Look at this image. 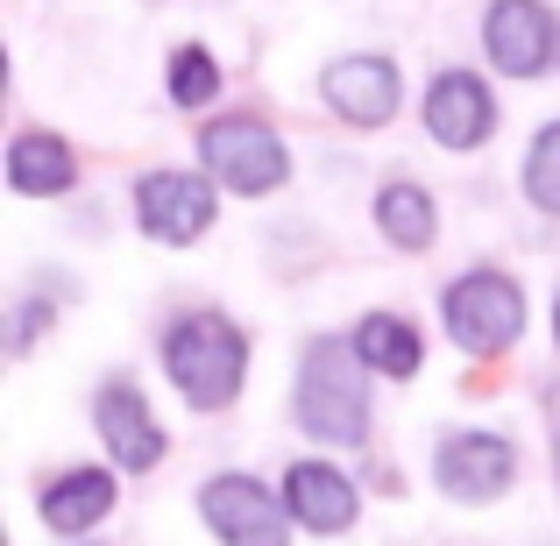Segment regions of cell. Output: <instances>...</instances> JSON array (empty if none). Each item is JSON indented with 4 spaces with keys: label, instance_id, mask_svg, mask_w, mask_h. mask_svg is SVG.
Returning a JSON list of instances; mask_svg holds the SVG:
<instances>
[{
    "label": "cell",
    "instance_id": "cell-1",
    "mask_svg": "<svg viewBox=\"0 0 560 546\" xmlns=\"http://www.w3.org/2000/svg\"><path fill=\"white\" fill-rule=\"evenodd\" d=\"M291 419L305 440L355 454L370 440V369H362L348 334H313L291 376Z\"/></svg>",
    "mask_w": 560,
    "mask_h": 546
},
{
    "label": "cell",
    "instance_id": "cell-2",
    "mask_svg": "<svg viewBox=\"0 0 560 546\" xmlns=\"http://www.w3.org/2000/svg\"><path fill=\"white\" fill-rule=\"evenodd\" d=\"M156 356H164L171 391H178L191 411H228L248 383V334L234 327L228 313H213V305H191V313L171 320Z\"/></svg>",
    "mask_w": 560,
    "mask_h": 546
},
{
    "label": "cell",
    "instance_id": "cell-3",
    "mask_svg": "<svg viewBox=\"0 0 560 546\" xmlns=\"http://www.w3.org/2000/svg\"><path fill=\"white\" fill-rule=\"evenodd\" d=\"M440 327H447V341L462 348V356L476 362H497L518 348L525 334V284L511 270H462L447 277V291H440Z\"/></svg>",
    "mask_w": 560,
    "mask_h": 546
},
{
    "label": "cell",
    "instance_id": "cell-4",
    "mask_svg": "<svg viewBox=\"0 0 560 546\" xmlns=\"http://www.w3.org/2000/svg\"><path fill=\"white\" fill-rule=\"evenodd\" d=\"M199 171L234 199H262L291 178V150L262 114H213L199 128Z\"/></svg>",
    "mask_w": 560,
    "mask_h": 546
},
{
    "label": "cell",
    "instance_id": "cell-5",
    "mask_svg": "<svg viewBox=\"0 0 560 546\" xmlns=\"http://www.w3.org/2000/svg\"><path fill=\"white\" fill-rule=\"evenodd\" d=\"M199 525L220 546H291V511L270 483L242 476V468H220V476L199 483Z\"/></svg>",
    "mask_w": 560,
    "mask_h": 546
},
{
    "label": "cell",
    "instance_id": "cell-6",
    "mask_svg": "<svg viewBox=\"0 0 560 546\" xmlns=\"http://www.w3.org/2000/svg\"><path fill=\"white\" fill-rule=\"evenodd\" d=\"M482 57L518 85L547 79L560 65V14L547 0H490V14H482Z\"/></svg>",
    "mask_w": 560,
    "mask_h": 546
},
{
    "label": "cell",
    "instance_id": "cell-7",
    "mask_svg": "<svg viewBox=\"0 0 560 546\" xmlns=\"http://www.w3.org/2000/svg\"><path fill=\"white\" fill-rule=\"evenodd\" d=\"M213 213H220V185L199 178V171H142L136 178V228L164 248L206 242Z\"/></svg>",
    "mask_w": 560,
    "mask_h": 546
},
{
    "label": "cell",
    "instance_id": "cell-8",
    "mask_svg": "<svg viewBox=\"0 0 560 546\" xmlns=\"http://www.w3.org/2000/svg\"><path fill=\"white\" fill-rule=\"evenodd\" d=\"M511 483H518V448L504 433L468 426V433H447L433 448V490L454 504H497Z\"/></svg>",
    "mask_w": 560,
    "mask_h": 546
},
{
    "label": "cell",
    "instance_id": "cell-9",
    "mask_svg": "<svg viewBox=\"0 0 560 546\" xmlns=\"http://www.w3.org/2000/svg\"><path fill=\"white\" fill-rule=\"evenodd\" d=\"M319 100H327L348 128H383V121H397V107H405V71H397V57H383V50H348V57H334V65L319 71Z\"/></svg>",
    "mask_w": 560,
    "mask_h": 546
},
{
    "label": "cell",
    "instance_id": "cell-10",
    "mask_svg": "<svg viewBox=\"0 0 560 546\" xmlns=\"http://www.w3.org/2000/svg\"><path fill=\"white\" fill-rule=\"evenodd\" d=\"M93 433H100V448L114 454V468L121 476H150L156 462H164V426H156V411H150V397L136 391V376H107L93 391Z\"/></svg>",
    "mask_w": 560,
    "mask_h": 546
},
{
    "label": "cell",
    "instance_id": "cell-11",
    "mask_svg": "<svg viewBox=\"0 0 560 546\" xmlns=\"http://www.w3.org/2000/svg\"><path fill=\"white\" fill-rule=\"evenodd\" d=\"M425 136L440 142V150H454V156H468V150H482V142L497 136V93L476 79V71H433V85H425Z\"/></svg>",
    "mask_w": 560,
    "mask_h": 546
},
{
    "label": "cell",
    "instance_id": "cell-12",
    "mask_svg": "<svg viewBox=\"0 0 560 546\" xmlns=\"http://www.w3.org/2000/svg\"><path fill=\"white\" fill-rule=\"evenodd\" d=\"M284 511L299 533L341 539L362 519V490H355V476H341V462H291L284 468Z\"/></svg>",
    "mask_w": 560,
    "mask_h": 546
},
{
    "label": "cell",
    "instance_id": "cell-13",
    "mask_svg": "<svg viewBox=\"0 0 560 546\" xmlns=\"http://www.w3.org/2000/svg\"><path fill=\"white\" fill-rule=\"evenodd\" d=\"M114 497H121V468H65L36 490V511L57 539H85L100 519H114Z\"/></svg>",
    "mask_w": 560,
    "mask_h": 546
},
{
    "label": "cell",
    "instance_id": "cell-14",
    "mask_svg": "<svg viewBox=\"0 0 560 546\" xmlns=\"http://www.w3.org/2000/svg\"><path fill=\"white\" fill-rule=\"evenodd\" d=\"M8 185L22 199H57V191L79 185V150L65 136H50V128H22L8 142Z\"/></svg>",
    "mask_w": 560,
    "mask_h": 546
},
{
    "label": "cell",
    "instance_id": "cell-15",
    "mask_svg": "<svg viewBox=\"0 0 560 546\" xmlns=\"http://www.w3.org/2000/svg\"><path fill=\"white\" fill-rule=\"evenodd\" d=\"M348 341H355V356H362L370 376L411 383L425 369V334H419V320H405V313H362Z\"/></svg>",
    "mask_w": 560,
    "mask_h": 546
},
{
    "label": "cell",
    "instance_id": "cell-16",
    "mask_svg": "<svg viewBox=\"0 0 560 546\" xmlns=\"http://www.w3.org/2000/svg\"><path fill=\"white\" fill-rule=\"evenodd\" d=\"M376 228H383V242H390L397 256H425V248H433V234H440L433 191L411 185V178H390V185L376 191Z\"/></svg>",
    "mask_w": 560,
    "mask_h": 546
},
{
    "label": "cell",
    "instance_id": "cell-17",
    "mask_svg": "<svg viewBox=\"0 0 560 546\" xmlns=\"http://www.w3.org/2000/svg\"><path fill=\"white\" fill-rule=\"evenodd\" d=\"M220 85H228V71H220V57L206 50V43H178V50H171V65H164V93H171V107L206 114V107L220 100Z\"/></svg>",
    "mask_w": 560,
    "mask_h": 546
},
{
    "label": "cell",
    "instance_id": "cell-18",
    "mask_svg": "<svg viewBox=\"0 0 560 546\" xmlns=\"http://www.w3.org/2000/svg\"><path fill=\"white\" fill-rule=\"evenodd\" d=\"M525 199L547 220H560V121H547L533 136V150H525Z\"/></svg>",
    "mask_w": 560,
    "mask_h": 546
},
{
    "label": "cell",
    "instance_id": "cell-19",
    "mask_svg": "<svg viewBox=\"0 0 560 546\" xmlns=\"http://www.w3.org/2000/svg\"><path fill=\"white\" fill-rule=\"evenodd\" d=\"M43 320H50V305H43V299H28V305H14V356H28V348H36V334H43Z\"/></svg>",
    "mask_w": 560,
    "mask_h": 546
},
{
    "label": "cell",
    "instance_id": "cell-20",
    "mask_svg": "<svg viewBox=\"0 0 560 546\" xmlns=\"http://www.w3.org/2000/svg\"><path fill=\"white\" fill-rule=\"evenodd\" d=\"M553 348H560V291H553Z\"/></svg>",
    "mask_w": 560,
    "mask_h": 546
},
{
    "label": "cell",
    "instance_id": "cell-21",
    "mask_svg": "<svg viewBox=\"0 0 560 546\" xmlns=\"http://www.w3.org/2000/svg\"><path fill=\"white\" fill-rule=\"evenodd\" d=\"M553 476H560V440H553Z\"/></svg>",
    "mask_w": 560,
    "mask_h": 546
}]
</instances>
